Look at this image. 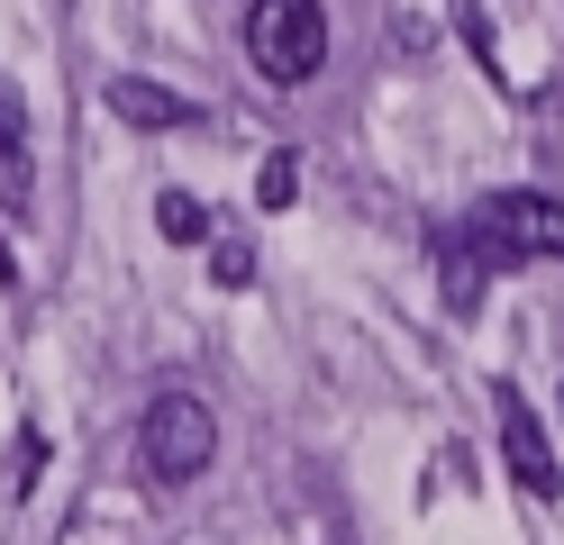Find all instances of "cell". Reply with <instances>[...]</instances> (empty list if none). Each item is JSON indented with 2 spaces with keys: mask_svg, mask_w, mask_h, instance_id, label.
Here are the masks:
<instances>
[{
  "mask_svg": "<svg viewBox=\"0 0 564 545\" xmlns=\"http://www.w3.org/2000/svg\"><path fill=\"white\" fill-rule=\"evenodd\" d=\"M155 228H164L173 246H200V237H209V209H200L192 192H155Z\"/></svg>",
  "mask_w": 564,
  "mask_h": 545,
  "instance_id": "cell-8",
  "label": "cell"
},
{
  "mask_svg": "<svg viewBox=\"0 0 564 545\" xmlns=\"http://www.w3.org/2000/svg\"><path fill=\"white\" fill-rule=\"evenodd\" d=\"M137 455H147L155 482H200L209 455H219V418H209V400L164 391L155 410H147V427H137Z\"/></svg>",
  "mask_w": 564,
  "mask_h": 545,
  "instance_id": "cell-3",
  "label": "cell"
},
{
  "mask_svg": "<svg viewBox=\"0 0 564 545\" xmlns=\"http://www.w3.org/2000/svg\"><path fill=\"white\" fill-rule=\"evenodd\" d=\"M555 410H564V400H555Z\"/></svg>",
  "mask_w": 564,
  "mask_h": 545,
  "instance_id": "cell-11",
  "label": "cell"
},
{
  "mask_svg": "<svg viewBox=\"0 0 564 545\" xmlns=\"http://www.w3.org/2000/svg\"><path fill=\"white\" fill-rule=\"evenodd\" d=\"M246 273H256V246H237V237H228V246H209V282H219V291H237Z\"/></svg>",
  "mask_w": 564,
  "mask_h": 545,
  "instance_id": "cell-10",
  "label": "cell"
},
{
  "mask_svg": "<svg viewBox=\"0 0 564 545\" xmlns=\"http://www.w3.org/2000/svg\"><path fill=\"white\" fill-rule=\"evenodd\" d=\"M437 264H446V309H455V318H465V309H482V282H491V264H482V254H474L465 237H446V246H437Z\"/></svg>",
  "mask_w": 564,
  "mask_h": 545,
  "instance_id": "cell-7",
  "label": "cell"
},
{
  "mask_svg": "<svg viewBox=\"0 0 564 545\" xmlns=\"http://www.w3.org/2000/svg\"><path fill=\"white\" fill-rule=\"evenodd\" d=\"M0 182H10V200L28 192V100L10 73H0Z\"/></svg>",
  "mask_w": 564,
  "mask_h": 545,
  "instance_id": "cell-6",
  "label": "cell"
},
{
  "mask_svg": "<svg viewBox=\"0 0 564 545\" xmlns=\"http://www.w3.org/2000/svg\"><path fill=\"white\" fill-rule=\"evenodd\" d=\"M246 55H256L264 83L301 91L310 73L328 64V10L319 0H256V10H246Z\"/></svg>",
  "mask_w": 564,
  "mask_h": 545,
  "instance_id": "cell-2",
  "label": "cell"
},
{
  "mask_svg": "<svg viewBox=\"0 0 564 545\" xmlns=\"http://www.w3.org/2000/svg\"><path fill=\"white\" fill-rule=\"evenodd\" d=\"M491 410H501V455H510V472H519V491H528V500H555V491H564V472H555L546 418L528 410V391L501 382V391H491Z\"/></svg>",
  "mask_w": 564,
  "mask_h": 545,
  "instance_id": "cell-4",
  "label": "cell"
},
{
  "mask_svg": "<svg viewBox=\"0 0 564 545\" xmlns=\"http://www.w3.org/2000/svg\"><path fill=\"white\" fill-rule=\"evenodd\" d=\"M455 237H465L491 273L501 264H538V254H564V209L546 192H482Z\"/></svg>",
  "mask_w": 564,
  "mask_h": 545,
  "instance_id": "cell-1",
  "label": "cell"
},
{
  "mask_svg": "<svg viewBox=\"0 0 564 545\" xmlns=\"http://www.w3.org/2000/svg\"><path fill=\"white\" fill-rule=\"evenodd\" d=\"M110 109L128 128H192L200 109L183 100V91H164V83H147V73H110Z\"/></svg>",
  "mask_w": 564,
  "mask_h": 545,
  "instance_id": "cell-5",
  "label": "cell"
},
{
  "mask_svg": "<svg viewBox=\"0 0 564 545\" xmlns=\"http://www.w3.org/2000/svg\"><path fill=\"white\" fill-rule=\"evenodd\" d=\"M292 192H301V164H292V155H264V173H256V200H264V209H292Z\"/></svg>",
  "mask_w": 564,
  "mask_h": 545,
  "instance_id": "cell-9",
  "label": "cell"
}]
</instances>
